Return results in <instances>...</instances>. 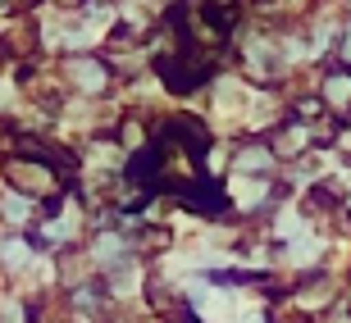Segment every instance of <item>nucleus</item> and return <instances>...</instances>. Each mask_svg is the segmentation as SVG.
<instances>
[]
</instances>
